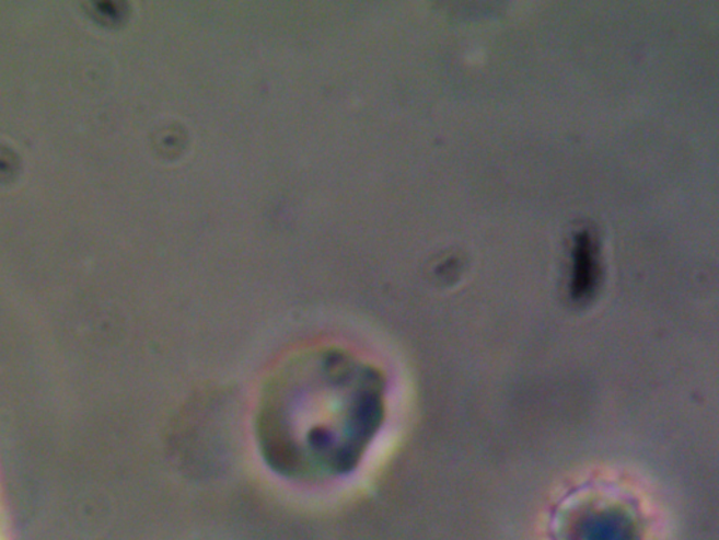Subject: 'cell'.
<instances>
[{"label": "cell", "mask_w": 719, "mask_h": 540, "mask_svg": "<svg viewBox=\"0 0 719 540\" xmlns=\"http://www.w3.org/2000/svg\"><path fill=\"white\" fill-rule=\"evenodd\" d=\"M385 414V378L371 361L346 349H310L263 383L253 436L263 463L280 478L335 482L363 463Z\"/></svg>", "instance_id": "obj_1"}]
</instances>
